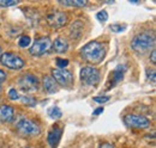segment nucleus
I'll return each instance as SVG.
<instances>
[{"label": "nucleus", "instance_id": "nucleus-1", "mask_svg": "<svg viewBox=\"0 0 156 148\" xmlns=\"http://www.w3.org/2000/svg\"><path fill=\"white\" fill-rule=\"evenodd\" d=\"M82 56L88 61V62H91V63H100L102 62V60L105 59L106 55V45L100 43L98 41H93V42H89L87 43L82 50Z\"/></svg>", "mask_w": 156, "mask_h": 148}, {"label": "nucleus", "instance_id": "nucleus-2", "mask_svg": "<svg viewBox=\"0 0 156 148\" xmlns=\"http://www.w3.org/2000/svg\"><path fill=\"white\" fill-rule=\"evenodd\" d=\"M155 45V37L150 32H140L133 37L131 42V48L137 53H145L154 48Z\"/></svg>", "mask_w": 156, "mask_h": 148}, {"label": "nucleus", "instance_id": "nucleus-3", "mask_svg": "<svg viewBox=\"0 0 156 148\" xmlns=\"http://www.w3.org/2000/svg\"><path fill=\"white\" fill-rule=\"evenodd\" d=\"M100 71L95 67L85 66L80 69V80L89 86H95L100 82Z\"/></svg>", "mask_w": 156, "mask_h": 148}, {"label": "nucleus", "instance_id": "nucleus-4", "mask_svg": "<svg viewBox=\"0 0 156 148\" xmlns=\"http://www.w3.org/2000/svg\"><path fill=\"white\" fill-rule=\"evenodd\" d=\"M124 122L126 126H129L131 128H136V129H147L150 126V121L145 116L135 115V113L126 115L124 117Z\"/></svg>", "mask_w": 156, "mask_h": 148}, {"label": "nucleus", "instance_id": "nucleus-5", "mask_svg": "<svg viewBox=\"0 0 156 148\" xmlns=\"http://www.w3.org/2000/svg\"><path fill=\"white\" fill-rule=\"evenodd\" d=\"M16 128L24 136H36V135H39L40 131H41L40 127L35 122H33L30 119H27V118L20 119V122L17 123Z\"/></svg>", "mask_w": 156, "mask_h": 148}, {"label": "nucleus", "instance_id": "nucleus-6", "mask_svg": "<svg viewBox=\"0 0 156 148\" xmlns=\"http://www.w3.org/2000/svg\"><path fill=\"white\" fill-rule=\"evenodd\" d=\"M0 62L10 69H20L25 65L24 60L13 53H4L0 56Z\"/></svg>", "mask_w": 156, "mask_h": 148}, {"label": "nucleus", "instance_id": "nucleus-7", "mask_svg": "<svg viewBox=\"0 0 156 148\" xmlns=\"http://www.w3.org/2000/svg\"><path fill=\"white\" fill-rule=\"evenodd\" d=\"M52 78L55 82L60 84L61 86H71L73 84V75L70 71L65 68H54L52 69Z\"/></svg>", "mask_w": 156, "mask_h": 148}, {"label": "nucleus", "instance_id": "nucleus-8", "mask_svg": "<svg viewBox=\"0 0 156 148\" xmlns=\"http://www.w3.org/2000/svg\"><path fill=\"white\" fill-rule=\"evenodd\" d=\"M20 89L27 92H35L39 90V79L33 74H24L22 75L18 81Z\"/></svg>", "mask_w": 156, "mask_h": 148}, {"label": "nucleus", "instance_id": "nucleus-9", "mask_svg": "<svg viewBox=\"0 0 156 148\" xmlns=\"http://www.w3.org/2000/svg\"><path fill=\"white\" fill-rule=\"evenodd\" d=\"M52 45V42L48 37H42V38H39L37 41H35V43L33 44V47L30 48V53L33 55H43L44 53L48 52V49L51 48Z\"/></svg>", "mask_w": 156, "mask_h": 148}, {"label": "nucleus", "instance_id": "nucleus-10", "mask_svg": "<svg viewBox=\"0 0 156 148\" xmlns=\"http://www.w3.org/2000/svg\"><path fill=\"white\" fill-rule=\"evenodd\" d=\"M47 22H48V24L52 28L59 29V28H62L64 25H66V23H67V16L64 12L54 11V12H52V13H49L47 16Z\"/></svg>", "mask_w": 156, "mask_h": 148}, {"label": "nucleus", "instance_id": "nucleus-11", "mask_svg": "<svg viewBox=\"0 0 156 148\" xmlns=\"http://www.w3.org/2000/svg\"><path fill=\"white\" fill-rule=\"evenodd\" d=\"M15 117V110L12 106L10 105H0V122L6 123V122H11Z\"/></svg>", "mask_w": 156, "mask_h": 148}, {"label": "nucleus", "instance_id": "nucleus-12", "mask_svg": "<svg viewBox=\"0 0 156 148\" xmlns=\"http://www.w3.org/2000/svg\"><path fill=\"white\" fill-rule=\"evenodd\" d=\"M61 134H62V129L58 128V127L53 128L49 131V134H48V143L52 148H55L58 146L60 137H61Z\"/></svg>", "mask_w": 156, "mask_h": 148}, {"label": "nucleus", "instance_id": "nucleus-13", "mask_svg": "<svg viewBox=\"0 0 156 148\" xmlns=\"http://www.w3.org/2000/svg\"><path fill=\"white\" fill-rule=\"evenodd\" d=\"M42 85H43V89L47 91L48 93H54L58 91V86H57V82L54 81V79L49 75H46L42 80Z\"/></svg>", "mask_w": 156, "mask_h": 148}, {"label": "nucleus", "instance_id": "nucleus-14", "mask_svg": "<svg viewBox=\"0 0 156 148\" xmlns=\"http://www.w3.org/2000/svg\"><path fill=\"white\" fill-rule=\"evenodd\" d=\"M52 48H53L54 52H57V53H59V54H61V53H65V52L67 50V48H69V43H67V41H66L65 38L58 37V38L52 43Z\"/></svg>", "mask_w": 156, "mask_h": 148}, {"label": "nucleus", "instance_id": "nucleus-15", "mask_svg": "<svg viewBox=\"0 0 156 148\" xmlns=\"http://www.w3.org/2000/svg\"><path fill=\"white\" fill-rule=\"evenodd\" d=\"M61 5L64 6H76V7H83L87 5V1L84 0H62L60 1Z\"/></svg>", "mask_w": 156, "mask_h": 148}, {"label": "nucleus", "instance_id": "nucleus-16", "mask_svg": "<svg viewBox=\"0 0 156 148\" xmlns=\"http://www.w3.org/2000/svg\"><path fill=\"white\" fill-rule=\"evenodd\" d=\"M48 115H49L51 118L57 119V118H60V117H61L62 112H61V110L59 109L58 106H53V108H51V109L48 110Z\"/></svg>", "mask_w": 156, "mask_h": 148}, {"label": "nucleus", "instance_id": "nucleus-17", "mask_svg": "<svg viewBox=\"0 0 156 148\" xmlns=\"http://www.w3.org/2000/svg\"><path fill=\"white\" fill-rule=\"evenodd\" d=\"M121 67H122V66H118V68L114 71V73H113V82H114V84L119 82V81L122 79V75H124L122 71H124V68L121 69Z\"/></svg>", "mask_w": 156, "mask_h": 148}, {"label": "nucleus", "instance_id": "nucleus-18", "mask_svg": "<svg viewBox=\"0 0 156 148\" xmlns=\"http://www.w3.org/2000/svg\"><path fill=\"white\" fill-rule=\"evenodd\" d=\"M20 99H22V102H23L25 105H30V106H33V105H35V104H36L35 98L29 97V96H23Z\"/></svg>", "mask_w": 156, "mask_h": 148}, {"label": "nucleus", "instance_id": "nucleus-19", "mask_svg": "<svg viewBox=\"0 0 156 148\" xmlns=\"http://www.w3.org/2000/svg\"><path fill=\"white\" fill-rule=\"evenodd\" d=\"M18 44H20V47H22V48L28 47V45L30 44V37L29 36H22L20 38V41H18Z\"/></svg>", "mask_w": 156, "mask_h": 148}, {"label": "nucleus", "instance_id": "nucleus-20", "mask_svg": "<svg viewBox=\"0 0 156 148\" xmlns=\"http://www.w3.org/2000/svg\"><path fill=\"white\" fill-rule=\"evenodd\" d=\"M96 18H98L100 22H102V23L107 22V19H108V13H107V11H105V10L100 11L98 15H96Z\"/></svg>", "mask_w": 156, "mask_h": 148}, {"label": "nucleus", "instance_id": "nucleus-21", "mask_svg": "<svg viewBox=\"0 0 156 148\" xmlns=\"http://www.w3.org/2000/svg\"><path fill=\"white\" fill-rule=\"evenodd\" d=\"M17 4H18V1H16V0H0V6H2V7L15 6Z\"/></svg>", "mask_w": 156, "mask_h": 148}, {"label": "nucleus", "instance_id": "nucleus-22", "mask_svg": "<svg viewBox=\"0 0 156 148\" xmlns=\"http://www.w3.org/2000/svg\"><path fill=\"white\" fill-rule=\"evenodd\" d=\"M67 65H69V61L66 59H57V67L62 69V68L67 67Z\"/></svg>", "mask_w": 156, "mask_h": 148}, {"label": "nucleus", "instance_id": "nucleus-23", "mask_svg": "<svg viewBox=\"0 0 156 148\" xmlns=\"http://www.w3.org/2000/svg\"><path fill=\"white\" fill-rule=\"evenodd\" d=\"M9 98H10V99H12V100H16V99H18V98H20V96H18V92H17L15 89H11V90L9 91Z\"/></svg>", "mask_w": 156, "mask_h": 148}, {"label": "nucleus", "instance_id": "nucleus-24", "mask_svg": "<svg viewBox=\"0 0 156 148\" xmlns=\"http://www.w3.org/2000/svg\"><path fill=\"white\" fill-rule=\"evenodd\" d=\"M109 100V97H107V96H102V97H95L94 98V102H96V103H100V104H103V103H106V102H108Z\"/></svg>", "mask_w": 156, "mask_h": 148}, {"label": "nucleus", "instance_id": "nucleus-25", "mask_svg": "<svg viewBox=\"0 0 156 148\" xmlns=\"http://www.w3.org/2000/svg\"><path fill=\"white\" fill-rule=\"evenodd\" d=\"M124 29H125V26H121V25H117V24L111 25V30H112V31H115V32L124 31Z\"/></svg>", "mask_w": 156, "mask_h": 148}, {"label": "nucleus", "instance_id": "nucleus-26", "mask_svg": "<svg viewBox=\"0 0 156 148\" xmlns=\"http://www.w3.org/2000/svg\"><path fill=\"white\" fill-rule=\"evenodd\" d=\"M100 148H115V147H114L113 145L108 143V142H103V143L100 145Z\"/></svg>", "mask_w": 156, "mask_h": 148}, {"label": "nucleus", "instance_id": "nucleus-27", "mask_svg": "<svg viewBox=\"0 0 156 148\" xmlns=\"http://www.w3.org/2000/svg\"><path fill=\"white\" fill-rule=\"evenodd\" d=\"M5 80H6V73L0 69V82H2V81H5Z\"/></svg>", "mask_w": 156, "mask_h": 148}, {"label": "nucleus", "instance_id": "nucleus-28", "mask_svg": "<svg viewBox=\"0 0 156 148\" xmlns=\"http://www.w3.org/2000/svg\"><path fill=\"white\" fill-rule=\"evenodd\" d=\"M102 112H103V108H98V109H96V110L93 112V115H94V116H98V115L102 113Z\"/></svg>", "mask_w": 156, "mask_h": 148}, {"label": "nucleus", "instance_id": "nucleus-29", "mask_svg": "<svg viewBox=\"0 0 156 148\" xmlns=\"http://www.w3.org/2000/svg\"><path fill=\"white\" fill-rule=\"evenodd\" d=\"M151 61H153V63H155L156 62V52L155 50L151 52Z\"/></svg>", "mask_w": 156, "mask_h": 148}, {"label": "nucleus", "instance_id": "nucleus-30", "mask_svg": "<svg viewBox=\"0 0 156 148\" xmlns=\"http://www.w3.org/2000/svg\"><path fill=\"white\" fill-rule=\"evenodd\" d=\"M0 55H1V47H0Z\"/></svg>", "mask_w": 156, "mask_h": 148}, {"label": "nucleus", "instance_id": "nucleus-31", "mask_svg": "<svg viewBox=\"0 0 156 148\" xmlns=\"http://www.w3.org/2000/svg\"><path fill=\"white\" fill-rule=\"evenodd\" d=\"M0 91H1V85H0Z\"/></svg>", "mask_w": 156, "mask_h": 148}]
</instances>
